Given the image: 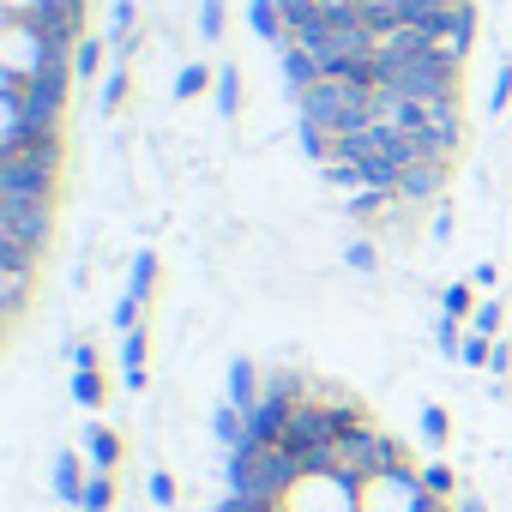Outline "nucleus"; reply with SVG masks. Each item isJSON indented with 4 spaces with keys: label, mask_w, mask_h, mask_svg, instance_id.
<instances>
[{
    "label": "nucleus",
    "mask_w": 512,
    "mask_h": 512,
    "mask_svg": "<svg viewBox=\"0 0 512 512\" xmlns=\"http://www.w3.org/2000/svg\"><path fill=\"white\" fill-rule=\"evenodd\" d=\"M452 512H488V500H482V494H458Z\"/></svg>",
    "instance_id": "ea45409f"
},
{
    "label": "nucleus",
    "mask_w": 512,
    "mask_h": 512,
    "mask_svg": "<svg viewBox=\"0 0 512 512\" xmlns=\"http://www.w3.org/2000/svg\"><path fill=\"white\" fill-rule=\"evenodd\" d=\"M79 452H85V464H91V470H115V464H121V434H115L109 422H85Z\"/></svg>",
    "instance_id": "f8f14e48"
},
{
    "label": "nucleus",
    "mask_w": 512,
    "mask_h": 512,
    "mask_svg": "<svg viewBox=\"0 0 512 512\" xmlns=\"http://www.w3.org/2000/svg\"><path fill=\"white\" fill-rule=\"evenodd\" d=\"M464 338H470V332H464V320H452V314H440V320H434V344H440V356H452V362H458Z\"/></svg>",
    "instance_id": "bb28decb"
},
{
    "label": "nucleus",
    "mask_w": 512,
    "mask_h": 512,
    "mask_svg": "<svg viewBox=\"0 0 512 512\" xmlns=\"http://www.w3.org/2000/svg\"><path fill=\"white\" fill-rule=\"evenodd\" d=\"M356 506H362V512H440L446 500L428 494L422 470L392 464V470H374L368 482H356Z\"/></svg>",
    "instance_id": "39448f33"
},
{
    "label": "nucleus",
    "mask_w": 512,
    "mask_h": 512,
    "mask_svg": "<svg viewBox=\"0 0 512 512\" xmlns=\"http://www.w3.org/2000/svg\"><path fill=\"white\" fill-rule=\"evenodd\" d=\"M278 67H284V85H290V97H302V91H314L320 79H326V67L302 49V43H284L278 49Z\"/></svg>",
    "instance_id": "9d476101"
},
{
    "label": "nucleus",
    "mask_w": 512,
    "mask_h": 512,
    "mask_svg": "<svg viewBox=\"0 0 512 512\" xmlns=\"http://www.w3.org/2000/svg\"><path fill=\"white\" fill-rule=\"evenodd\" d=\"M416 428H422V446H434V452H440V446L452 440V416H446L440 404H422V416H416Z\"/></svg>",
    "instance_id": "aec40b11"
},
{
    "label": "nucleus",
    "mask_w": 512,
    "mask_h": 512,
    "mask_svg": "<svg viewBox=\"0 0 512 512\" xmlns=\"http://www.w3.org/2000/svg\"><path fill=\"white\" fill-rule=\"evenodd\" d=\"M398 205H404L398 193H386V187H362V193H350L344 217H350V223H362V229H374V223H386Z\"/></svg>",
    "instance_id": "9b49d317"
},
{
    "label": "nucleus",
    "mask_w": 512,
    "mask_h": 512,
    "mask_svg": "<svg viewBox=\"0 0 512 512\" xmlns=\"http://www.w3.org/2000/svg\"><path fill=\"white\" fill-rule=\"evenodd\" d=\"M151 284H157V253H139V260H133V284H127V296H151Z\"/></svg>",
    "instance_id": "cd10ccee"
},
{
    "label": "nucleus",
    "mask_w": 512,
    "mask_h": 512,
    "mask_svg": "<svg viewBox=\"0 0 512 512\" xmlns=\"http://www.w3.org/2000/svg\"><path fill=\"white\" fill-rule=\"evenodd\" d=\"M127 91H133L127 67H109V79H103V109H121V103H127Z\"/></svg>",
    "instance_id": "2f4dec72"
},
{
    "label": "nucleus",
    "mask_w": 512,
    "mask_h": 512,
    "mask_svg": "<svg viewBox=\"0 0 512 512\" xmlns=\"http://www.w3.org/2000/svg\"><path fill=\"white\" fill-rule=\"evenodd\" d=\"M247 25H253V37H260V43H272V49H284V43H290L278 0H253V7H247Z\"/></svg>",
    "instance_id": "ddd939ff"
},
{
    "label": "nucleus",
    "mask_w": 512,
    "mask_h": 512,
    "mask_svg": "<svg viewBox=\"0 0 512 512\" xmlns=\"http://www.w3.org/2000/svg\"><path fill=\"white\" fill-rule=\"evenodd\" d=\"M368 79H374V91H392V97H410V103H458V61L446 49L404 55V61L374 49Z\"/></svg>",
    "instance_id": "f257e3e1"
},
{
    "label": "nucleus",
    "mask_w": 512,
    "mask_h": 512,
    "mask_svg": "<svg viewBox=\"0 0 512 512\" xmlns=\"http://www.w3.org/2000/svg\"><path fill=\"white\" fill-rule=\"evenodd\" d=\"M67 67H73V49L67 43H55L49 31H37L19 13H0V79L37 85L49 73H67Z\"/></svg>",
    "instance_id": "7ed1b4c3"
},
{
    "label": "nucleus",
    "mask_w": 512,
    "mask_h": 512,
    "mask_svg": "<svg viewBox=\"0 0 512 512\" xmlns=\"http://www.w3.org/2000/svg\"><path fill=\"white\" fill-rule=\"evenodd\" d=\"M115 326H121V332H139V296H121V302H115Z\"/></svg>",
    "instance_id": "f704fd0d"
},
{
    "label": "nucleus",
    "mask_w": 512,
    "mask_h": 512,
    "mask_svg": "<svg viewBox=\"0 0 512 512\" xmlns=\"http://www.w3.org/2000/svg\"><path fill=\"white\" fill-rule=\"evenodd\" d=\"M103 398H109V392H103V374H97V368H79V374H73V404L103 410Z\"/></svg>",
    "instance_id": "b1692460"
},
{
    "label": "nucleus",
    "mask_w": 512,
    "mask_h": 512,
    "mask_svg": "<svg viewBox=\"0 0 512 512\" xmlns=\"http://www.w3.org/2000/svg\"><path fill=\"white\" fill-rule=\"evenodd\" d=\"M392 464H410V458H404V446H398L386 428H374V422L344 428L338 446H332V458H326V470H338V476H350V482H368L374 470H392Z\"/></svg>",
    "instance_id": "20e7f679"
},
{
    "label": "nucleus",
    "mask_w": 512,
    "mask_h": 512,
    "mask_svg": "<svg viewBox=\"0 0 512 512\" xmlns=\"http://www.w3.org/2000/svg\"><path fill=\"white\" fill-rule=\"evenodd\" d=\"M284 512H362L356 506V482L338 470H302L284 494Z\"/></svg>",
    "instance_id": "423d86ee"
},
{
    "label": "nucleus",
    "mask_w": 512,
    "mask_h": 512,
    "mask_svg": "<svg viewBox=\"0 0 512 512\" xmlns=\"http://www.w3.org/2000/svg\"><path fill=\"white\" fill-rule=\"evenodd\" d=\"M211 434H217V446H223V452H235V446L247 440V416H241L235 404H223V410L211 416Z\"/></svg>",
    "instance_id": "a211bd4d"
},
{
    "label": "nucleus",
    "mask_w": 512,
    "mask_h": 512,
    "mask_svg": "<svg viewBox=\"0 0 512 512\" xmlns=\"http://www.w3.org/2000/svg\"><path fill=\"white\" fill-rule=\"evenodd\" d=\"M223 31H229V7H223V0H199V37L223 43Z\"/></svg>",
    "instance_id": "393cba45"
},
{
    "label": "nucleus",
    "mask_w": 512,
    "mask_h": 512,
    "mask_svg": "<svg viewBox=\"0 0 512 512\" xmlns=\"http://www.w3.org/2000/svg\"><path fill=\"white\" fill-rule=\"evenodd\" d=\"M440 187H446V163H410L398 181V199L404 205H440Z\"/></svg>",
    "instance_id": "1a4fd4ad"
},
{
    "label": "nucleus",
    "mask_w": 512,
    "mask_h": 512,
    "mask_svg": "<svg viewBox=\"0 0 512 512\" xmlns=\"http://www.w3.org/2000/svg\"><path fill=\"white\" fill-rule=\"evenodd\" d=\"M434 241H440V247L452 241V205H446V199L434 205Z\"/></svg>",
    "instance_id": "e433bc0d"
},
{
    "label": "nucleus",
    "mask_w": 512,
    "mask_h": 512,
    "mask_svg": "<svg viewBox=\"0 0 512 512\" xmlns=\"http://www.w3.org/2000/svg\"><path fill=\"white\" fill-rule=\"evenodd\" d=\"M440 512H452V506H440Z\"/></svg>",
    "instance_id": "a19ab883"
},
{
    "label": "nucleus",
    "mask_w": 512,
    "mask_h": 512,
    "mask_svg": "<svg viewBox=\"0 0 512 512\" xmlns=\"http://www.w3.org/2000/svg\"><path fill=\"white\" fill-rule=\"evenodd\" d=\"M79 368H97V350H91V344H73V374H79Z\"/></svg>",
    "instance_id": "58836bf2"
},
{
    "label": "nucleus",
    "mask_w": 512,
    "mask_h": 512,
    "mask_svg": "<svg viewBox=\"0 0 512 512\" xmlns=\"http://www.w3.org/2000/svg\"><path fill=\"white\" fill-rule=\"evenodd\" d=\"M79 512H115V470H91V482L79 494Z\"/></svg>",
    "instance_id": "dca6fc26"
},
{
    "label": "nucleus",
    "mask_w": 512,
    "mask_h": 512,
    "mask_svg": "<svg viewBox=\"0 0 512 512\" xmlns=\"http://www.w3.org/2000/svg\"><path fill=\"white\" fill-rule=\"evenodd\" d=\"M25 296H31V272H0V302H7V320L25 314Z\"/></svg>",
    "instance_id": "4be33fe9"
},
{
    "label": "nucleus",
    "mask_w": 512,
    "mask_h": 512,
    "mask_svg": "<svg viewBox=\"0 0 512 512\" xmlns=\"http://www.w3.org/2000/svg\"><path fill=\"white\" fill-rule=\"evenodd\" d=\"M109 67V43L103 37H85L79 49H73V79H97Z\"/></svg>",
    "instance_id": "f3484780"
},
{
    "label": "nucleus",
    "mask_w": 512,
    "mask_h": 512,
    "mask_svg": "<svg viewBox=\"0 0 512 512\" xmlns=\"http://www.w3.org/2000/svg\"><path fill=\"white\" fill-rule=\"evenodd\" d=\"M482 302H476V284H446V296H440V314H452V320H470Z\"/></svg>",
    "instance_id": "5701e85b"
},
{
    "label": "nucleus",
    "mask_w": 512,
    "mask_h": 512,
    "mask_svg": "<svg viewBox=\"0 0 512 512\" xmlns=\"http://www.w3.org/2000/svg\"><path fill=\"white\" fill-rule=\"evenodd\" d=\"M85 482H91V464H85V452L61 446V452H55V464H49V488H55V500H61V506H79Z\"/></svg>",
    "instance_id": "0eeeda50"
},
{
    "label": "nucleus",
    "mask_w": 512,
    "mask_h": 512,
    "mask_svg": "<svg viewBox=\"0 0 512 512\" xmlns=\"http://www.w3.org/2000/svg\"><path fill=\"white\" fill-rule=\"evenodd\" d=\"M344 266H350V272H374V266H380V247H374V241H350V247H344Z\"/></svg>",
    "instance_id": "7c9ffc66"
},
{
    "label": "nucleus",
    "mask_w": 512,
    "mask_h": 512,
    "mask_svg": "<svg viewBox=\"0 0 512 512\" xmlns=\"http://www.w3.org/2000/svg\"><path fill=\"white\" fill-rule=\"evenodd\" d=\"M211 97H217V109H223V115H235V109H241V73H235V67H217Z\"/></svg>",
    "instance_id": "a878e982"
},
{
    "label": "nucleus",
    "mask_w": 512,
    "mask_h": 512,
    "mask_svg": "<svg viewBox=\"0 0 512 512\" xmlns=\"http://www.w3.org/2000/svg\"><path fill=\"white\" fill-rule=\"evenodd\" d=\"M422 482H428V494H434V500H458V470H452V464L428 458V464H422Z\"/></svg>",
    "instance_id": "412c9836"
},
{
    "label": "nucleus",
    "mask_w": 512,
    "mask_h": 512,
    "mask_svg": "<svg viewBox=\"0 0 512 512\" xmlns=\"http://www.w3.org/2000/svg\"><path fill=\"white\" fill-rule=\"evenodd\" d=\"M470 284H476V290H494V284H500V272H494V266H488V260H482V266H476V272H470Z\"/></svg>",
    "instance_id": "4c0bfd02"
},
{
    "label": "nucleus",
    "mask_w": 512,
    "mask_h": 512,
    "mask_svg": "<svg viewBox=\"0 0 512 512\" xmlns=\"http://www.w3.org/2000/svg\"><path fill=\"white\" fill-rule=\"evenodd\" d=\"M470 43H476V7H470V0H452V7H446V19H440V49H446V55L464 67Z\"/></svg>",
    "instance_id": "6e6552de"
},
{
    "label": "nucleus",
    "mask_w": 512,
    "mask_h": 512,
    "mask_svg": "<svg viewBox=\"0 0 512 512\" xmlns=\"http://www.w3.org/2000/svg\"><path fill=\"white\" fill-rule=\"evenodd\" d=\"M506 103H512V61H500V73H494V91H488V109H494V115H500Z\"/></svg>",
    "instance_id": "72a5a7b5"
},
{
    "label": "nucleus",
    "mask_w": 512,
    "mask_h": 512,
    "mask_svg": "<svg viewBox=\"0 0 512 512\" xmlns=\"http://www.w3.org/2000/svg\"><path fill=\"white\" fill-rule=\"evenodd\" d=\"M133 25H139V7H133V0H115V13H109V37H115V55H121L115 67H127V55H133V43H139Z\"/></svg>",
    "instance_id": "4468645a"
},
{
    "label": "nucleus",
    "mask_w": 512,
    "mask_h": 512,
    "mask_svg": "<svg viewBox=\"0 0 512 512\" xmlns=\"http://www.w3.org/2000/svg\"><path fill=\"white\" fill-rule=\"evenodd\" d=\"M223 470H229V494L260 500V506H278V512H284L290 482L302 476V464H296L290 446H260V440H241Z\"/></svg>",
    "instance_id": "f03ea898"
},
{
    "label": "nucleus",
    "mask_w": 512,
    "mask_h": 512,
    "mask_svg": "<svg viewBox=\"0 0 512 512\" xmlns=\"http://www.w3.org/2000/svg\"><path fill=\"white\" fill-rule=\"evenodd\" d=\"M512 374V344H500L494 338V362H488V380H506Z\"/></svg>",
    "instance_id": "c9c22d12"
},
{
    "label": "nucleus",
    "mask_w": 512,
    "mask_h": 512,
    "mask_svg": "<svg viewBox=\"0 0 512 512\" xmlns=\"http://www.w3.org/2000/svg\"><path fill=\"white\" fill-rule=\"evenodd\" d=\"M211 85H217V73H211L205 61H187V67L175 73V97H181V103H193V97H199V91H211Z\"/></svg>",
    "instance_id": "6ab92c4d"
},
{
    "label": "nucleus",
    "mask_w": 512,
    "mask_h": 512,
    "mask_svg": "<svg viewBox=\"0 0 512 512\" xmlns=\"http://www.w3.org/2000/svg\"><path fill=\"white\" fill-rule=\"evenodd\" d=\"M500 326H506V308H500V302H482V308L470 314V332H482V338H500Z\"/></svg>",
    "instance_id": "c85d7f7f"
},
{
    "label": "nucleus",
    "mask_w": 512,
    "mask_h": 512,
    "mask_svg": "<svg viewBox=\"0 0 512 512\" xmlns=\"http://www.w3.org/2000/svg\"><path fill=\"white\" fill-rule=\"evenodd\" d=\"M145 332H121V368H127V392H145Z\"/></svg>",
    "instance_id": "2eb2a0df"
},
{
    "label": "nucleus",
    "mask_w": 512,
    "mask_h": 512,
    "mask_svg": "<svg viewBox=\"0 0 512 512\" xmlns=\"http://www.w3.org/2000/svg\"><path fill=\"white\" fill-rule=\"evenodd\" d=\"M145 488H151V506H157V512H169V506H175V476H169V470H151V476H145Z\"/></svg>",
    "instance_id": "473e14b6"
},
{
    "label": "nucleus",
    "mask_w": 512,
    "mask_h": 512,
    "mask_svg": "<svg viewBox=\"0 0 512 512\" xmlns=\"http://www.w3.org/2000/svg\"><path fill=\"white\" fill-rule=\"evenodd\" d=\"M458 362H464V368H488V362H494V338L470 332V338H464V350H458Z\"/></svg>",
    "instance_id": "c756f323"
}]
</instances>
